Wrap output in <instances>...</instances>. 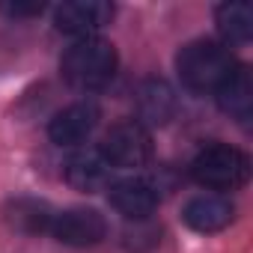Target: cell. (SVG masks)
I'll return each instance as SVG.
<instances>
[{
  "label": "cell",
  "mask_w": 253,
  "mask_h": 253,
  "mask_svg": "<svg viewBox=\"0 0 253 253\" xmlns=\"http://www.w3.org/2000/svg\"><path fill=\"white\" fill-rule=\"evenodd\" d=\"M235 60L232 54L209 39H197L188 42L179 54H176V72L185 89L191 92H217V86L232 75Z\"/></svg>",
  "instance_id": "6da1fadb"
},
{
  "label": "cell",
  "mask_w": 253,
  "mask_h": 253,
  "mask_svg": "<svg viewBox=\"0 0 253 253\" xmlns=\"http://www.w3.org/2000/svg\"><path fill=\"white\" fill-rule=\"evenodd\" d=\"M119 66L116 48L107 39H78L60 60V72L63 78L75 86V89H101L113 81Z\"/></svg>",
  "instance_id": "7a4b0ae2"
},
{
  "label": "cell",
  "mask_w": 253,
  "mask_h": 253,
  "mask_svg": "<svg viewBox=\"0 0 253 253\" xmlns=\"http://www.w3.org/2000/svg\"><path fill=\"white\" fill-rule=\"evenodd\" d=\"M191 176L209 191H238L250 179V158L229 143H211L191 161Z\"/></svg>",
  "instance_id": "3957f363"
},
{
  "label": "cell",
  "mask_w": 253,
  "mask_h": 253,
  "mask_svg": "<svg viewBox=\"0 0 253 253\" xmlns=\"http://www.w3.org/2000/svg\"><path fill=\"white\" fill-rule=\"evenodd\" d=\"M98 152L104 155V161L110 167H125V170L143 167L152 158V134L137 119H122V122L110 125Z\"/></svg>",
  "instance_id": "277c9868"
},
{
  "label": "cell",
  "mask_w": 253,
  "mask_h": 253,
  "mask_svg": "<svg viewBox=\"0 0 253 253\" xmlns=\"http://www.w3.org/2000/svg\"><path fill=\"white\" fill-rule=\"evenodd\" d=\"M48 232L60 244H69V247H92L107 238V220L101 211L78 206V209L57 211Z\"/></svg>",
  "instance_id": "5b68a950"
},
{
  "label": "cell",
  "mask_w": 253,
  "mask_h": 253,
  "mask_svg": "<svg viewBox=\"0 0 253 253\" xmlns=\"http://www.w3.org/2000/svg\"><path fill=\"white\" fill-rule=\"evenodd\" d=\"M113 18L110 3H98V0H72V3L57 6L54 24L60 33L75 36V39H92L101 27H107Z\"/></svg>",
  "instance_id": "8992f818"
},
{
  "label": "cell",
  "mask_w": 253,
  "mask_h": 253,
  "mask_svg": "<svg viewBox=\"0 0 253 253\" xmlns=\"http://www.w3.org/2000/svg\"><path fill=\"white\" fill-rule=\"evenodd\" d=\"M98 119H101L98 104H92V101H75V104L63 107L60 113H54V119L48 125V137L57 146H81L95 131Z\"/></svg>",
  "instance_id": "52a82bcc"
},
{
  "label": "cell",
  "mask_w": 253,
  "mask_h": 253,
  "mask_svg": "<svg viewBox=\"0 0 253 253\" xmlns=\"http://www.w3.org/2000/svg\"><path fill=\"white\" fill-rule=\"evenodd\" d=\"M110 206L128 220H146L158 209V188L149 179H119L107 188Z\"/></svg>",
  "instance_id": "ba28073f"
},
{
  "label": "cell",
  "mask_w": 253,
  "mask_h": 253,
  "mask_svg": "<svg viewBox=\"0 0 253 253\" xmlns=\"http://www.w3.org/2000/svg\"><path fill=\"white\" fill-rule=\"evenodd\" d=\"M179 110V98L173 92V86L161 78H149L140 84L137 89V122L140 125H167Z\"/></svg>",
  "instance_id": "9c48e42d"
},
{
  "label": "cell",
  "mask_w": 253,
  "mask_h": 253,
  "mask_svg": "<svg viewBox=\"0 0 253 253\" xmlns=\"http://www.w3.org/2000/svg\"><path fill=\"white\" fill-rule=\"evenodd\" d=\"M232 217H235L232 203L217 194H200V197L188 200L182 209V220L194 232H220L232 223Z\"/></svg>",
  "instance_id": "30bf717a"
},
{
  "label": "cell",
  "mask_w": 253,
  "mask_h": 253,
  "mask_svg": "<svg viewBox=\"0 0 253 253\" xmlns=\"http://www.w3.org/2000/svg\"><path fill=\"white\" fill-rule=\"evenodd\" d=\"M63 176L66 182L75 188V191H98L101 185H107V176H110V164L104 161V155L98 149H78L66 167H63Z\"/></svg>",
  "instance_id": "8fae6325"
},
{
  "label": "cell",
  "mask_w": 253,
  "mask_h": 253,
  "mask_svg": "<svg viewBox=\"0 0 253 253\" xmlns=\"http://www.w3.org/2000/svg\"><path fill=\"white\" fill-rule=\"evenodd\" d=\"M217 104L235 122H250L253 116V81L247 66H235L232 75L217 86Z\"/></svg>",
  "instance_id": "7c38bea8"
},
{
  "label": "cell",
  "mask_w": 253,
  "mask_h": 253,
  "mask_svg": "<svg viewBox=\"0 0 253 253\" xmlns=\"http://www.w3.org/2000/svg\"><path fill=\"white\" fill-rule=\"evenodd\" d=\"M214 24L226 42L244 45L253 36V9L247 3H223L214 12Z\"/></svg>",
  "instance_id": "4fadbf2b"
},
{
  "label": "cell",
  "mask_w": 253,
  "mask_h": 253,
  "mask_svg": "<svg viewBox=\"0 0 253 253\" xmlns=\"http://www.w3.org/2000/svg\"><path fill=\"white\" fill-rule=\"evenodd\" d=\"M6 217L21 232H45V229H51L54 211L39 200H15L6 209Z\"/></svg>",
  "instance_id": "5bb4252c"
},
{
  "label": "cell",
  "mask_w": 253,
  "mask_h": 253,
  "mask_svg": "<svg viewBox=\"0 0 253 253\" xmlns=\"http://www.w3.org/2000/svg\"><path fill=\"white\" fill-rule=\"evenodd\" d=\"M0 9H3L6 15H15L18 18V15H39L45 6L42 3H3Z\"/></svg>",
  "instance_id": "9a60e30c"
}]
</instances>
